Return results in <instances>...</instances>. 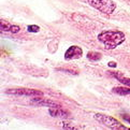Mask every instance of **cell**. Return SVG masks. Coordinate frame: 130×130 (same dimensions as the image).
Here are the masks:
<instances>
[{"instance_id":"7","label":"cell","mask_w":130,"mask_h":130,"mask_svg":"<svg viewBox=\"0 0 130 130\" xmlns=\"http://www.w3.org/2000/svg\"><path fill=\"white\" fill-rule=\"evenodd\" d=\"M0 30L1 32H11V34H17L21 31V27H18L16 25H11L9 23L1 21L0 22Z\"/></svg>"},{"instance_id":"12","label":"cell","mask_w":130,"mask_h":130,"mask_svg":"<svg viewBox=\"0 0 130 130\" xmlns=\"http://www.w3.org/2000/svg\"><path fill=\"white\" fill-rule=\"evenodd\" d=\"M27 30H28L29 32H34V34H36V32H38L40 30V27L37 26V25H29L28 27H27Z\"/></svg>"},{"instance_id":"9","label":"cell","mask_w":130,"mask_h":130,"mask_svg":"<svg viewBox=\"0 0 130 130\" xmlns=\"http://www.w3.org/2000/svg\"><path fill=\"white\" fill-rule=\"evenodd\" d=\"M102 57V55L98 52H88L87 53V58L91 60V61H98Z\"/></svg>"},{"instance_id":"3","label":"cell","mask_w":130,"mask_h":130,"mask_svg":"<svg viewBox=\"0 0 130 130\" xmlns=\"http://www.w3.org/2000/svg\"><path fill=\"white\" fill-rule=\"evenodd\" d=\"M95 118L98 120L99 123H101L102 125H104L105 127H108L110 129H115V130L127 129L125 126H123L117 119H115L114 117H112V116H108V115H104V114H96Z\"/></svg>"},{"instance_id":"14","label":"cell","mask_w":130,"mask_h":130,"mask_svg":"<svg viewBox=\"0 0 130 130\" xmlns=\"http://www.w3.org/2000/svg\"><path fill=\"white\" fill-rule=\"evenodd\" d=\"M58 71H62V72H67L69 74H76L75 72H73V71H70V70H67V69H58Z\"/></svg>"},{"instance_id":"8","label":"cell","mask_w":130,"mask_h":130,"mask_svg":"<svg viewBox=\"0 0 130 130\" xmlns=\"http://www.w3.org/2000/svg\"><path fill=\"white\" fill-rule=\"evenodd\" d=\"M48 113L51 116L53 117H58V118H64L67 119L70 117V114H69L67 111L62 110L61 108H51L48 110Z\"/></svg>"},{"instance_id":"5","label":"cell","mask_w":130,"mask_h":130,"mask_svg":"<svg viewBox=\"0 0 130 130\" xmlns=\"http://www.w3.org/2000/svg\"><path fill=\"white\" fill-rule=\"evenodd\" d=\"M83 55V50L78 47L76 45L70 46L64 53V59L66 60H71V59H77Z\"/></svg>"},{"instance_id":"11","label":"cell","mask_w":130,"mask_h":130,"mask_svg":"<svg viewBox=\"0 0 130 130\" xmlns=\"http://www.w3.org/2000/svg\"><path fill=\"white\" fill-rule=\"evenodd\" d=\"M115 77L117 78V80H119L124 85H126V86L130 87V78H128V77H122V76L117 75V74H115Z\"/></svg>"},{"instance_id":"6","label":"cell","mask_w":130,"mask_h":130,"mask_svg":"<svg viewBox=\"0 0 130 130\" xmlns=\"http://www.w3.org/2000/svg\"><path fill=\"white\" fill-rule=\"evenodd\" d=\"M31 103L38 106H47V108H61V105L57 102H54L50 99H41L38 97H35L34 99H31Z\"/></svg>"},{"instance_id":"13","label":"cell","mask_w":130,"mask_h":130,"mask_svg":"<svg viewBox=\"0 0 130 130\" xmlns=\"http://www.w3.org/2000/svg\"><path fill=\"white\" fill-rule=\"evenodd\" d=\"M62 127H63V128H66V129H78V128H76V127L69 126V124H66V123H63V124H62Z\"/></svg>"},{"instance_id":"2","label":"cell","mask_w":130,"mask_h":130,"mask_svg":"<svg viewBox=\"0 0 130 130\" xmlns=\"http://www.w3.org/2000/svg\"><path fill=\"white\" fill-rule=\"evenodd\" d=\"M92 8L97 9L98 11L104 14H112L115 11L116 6L112 0H86Z\"/></svg>"},{"instance_id":"15","label":"cell","mask_w":130,"mask_h":130,"mask_svg":"<svg viewBox=\"0 0 130 130\" xmlns=\"http://www.w3.org/2000/svg\"><path fill=\"white\" fill-rule=\"evenodd\" d=\"M109 67H111V68H115V67H116V62L110 61V62H109Z\"/></svg>"},{"instance_id":"10","label":"cell","mask_w":130,"mask_h":130,"mask_svg":"<svg viewBox=\"0 0 130 130\" xmlns=\"http://www.w3.org/2000/svg\"><path fill=\"white\" fill-rule=\"evenodd\" d=\"M113 92L115 94H118V95H130V88H125V87H115L113 88Z\"/></svg>"},{"instance_id":"16","label":"cell","mask_w":130,"mask_h":130,"mask_svg":"<svg viewBox=\"0 0 130 130\" xmlns=\"http://www.w3.org/2000/svg\"><path fill=\"white\" fill-rule=\"evenodd\" d=\"M124 119L126 120V122H128L130 124V117H128V116H124Z\"/></svg>"},{"instance_id":"1","label":"cell","mask_w":130,"mask_h":130,"mask_svg":"<svg viewBox=\"0 0 130 130\" xmlns=\"http://www.w3.org/2000/svg\"><path fill=\"white\" fill-rule=\"evenodd\" d=\"M98 40L106 50H114L125 41V34L119 30H104L98 35Z\"/></svg>"},{"instance_id":"4","label":"cell","mask_w":130,"mask_h":130,"mask_svg":"<svg viewBox=\"0 0 130 130\" xmlns=\"http://www.w3.org/2000/svg\"><path fill=\"white\" fill-rule=\"evenodd\" d=\"M6 92L8 95L25 96V97H39V96L43 95L40 90H37V89H26V88H14V89H8Z\"/></svg>"}]
</instances>
